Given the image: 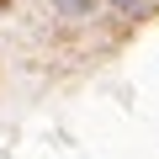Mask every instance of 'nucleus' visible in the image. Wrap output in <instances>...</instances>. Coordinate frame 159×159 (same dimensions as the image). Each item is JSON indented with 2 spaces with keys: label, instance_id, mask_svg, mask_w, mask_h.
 Returning <instances> with one entry per match:
<instances>
[{
  "label": "nucleus",
  "instance_id": "2",
  "mask_svg": "<svg viewBox=\"0 0 159 159\" xmlns=\"http://www.w3.org/2000/svg\"><path fill=\"white\" fill-rule=\"evenodd\" d=\"M111 6H117V11H122V16H133V11H138V6H143V0H111Z\"/></svg>",
  "mask_w": 159,
  "mask_h": 159
},
{
  "label": "nucleus",
  "instance_id": "3",
  "mask_svg": "<svg viewBox=\"0 0 159 159\" xmlns=\"http://www.w3.org/2000/svg\"><path fill=\"white\" fill-rule=\"evenodd\" d=\"M6 6H11V0H0V11H6Z\"/></svg>",
  "mask_w": 159,
  "mask_h": 159
},
{
  "label": "nucleus",
  "instance_id": "1",
  "mask_svg": "<svg viewBox=\"0 0 159 159\" xmlns=\"http://www.w3.org/2000/svg\"><path fill=\"white\" fill-rule=\"evenodd\" d=\"M58 6H64V11H74V16H80V11H90V6H96V0H58Z\"/></svg>",
  "mask_w": 159,
  "mask_h": 159
}]
</instances>
